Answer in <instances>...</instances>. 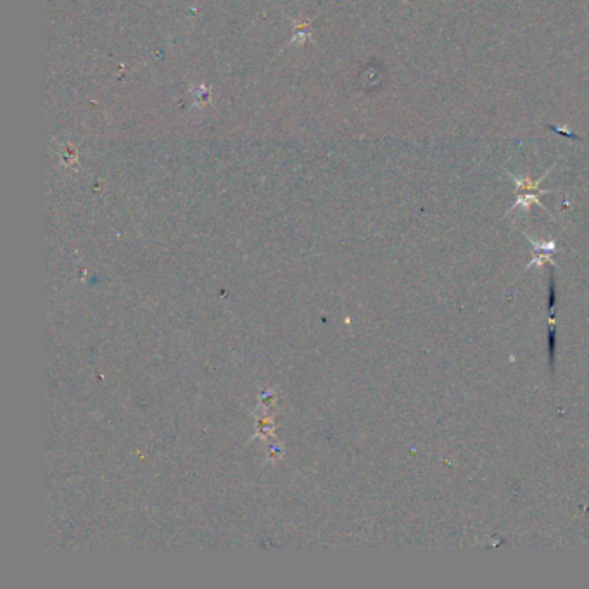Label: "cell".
<instances>
[{"mask_svg": "<svg viewBox=\"0 0 589 589\" xmlns=\"http://www.w3.org/2000/svg\"><path fill=\"white\" fill-rule=\"evenodd\" d=\"M551 168H553V166H551ZM551 168L548 170V172L544 173L543 177H541L539 180H536V181L530 180L529 177L519 178V177H515V174L510 173V177L514 178L515 185H517V191H523V192H525V194H523V195H519L517 202H515L514 208H512V209H517V208L529 209L530 204H537V206H541V208H544V206L539 202V194H544V191H541L539 185H541V181H543L544 178H546V174L551 172Z\"/></svg>", "mask_w": 589, "mask_h": 589, "instance_id": "obj_1", "label": "cell"}]
</instances>
